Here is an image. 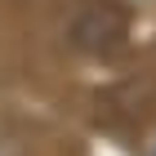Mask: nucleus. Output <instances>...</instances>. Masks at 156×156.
<instances>
[{
	"label": "nucleus",
	"mask_w": 156,
	"mask_h": 156,
	"mask_svg": "<svg viewBox=\"0 0 156 156\" xmlns=\"http://www.w3.org/2000/svg\"><path fill=\"white\" fill-rule=\"evenodd\" d=\"M125 36V9L116 0H76L67 9V40L76 54H107Z\"/></svg>",
	"instance_id": "obj_1"
},
{
	"label": "nucleus",
	"mask_w": 156,
	"mask_h": 156,
	"mask_svg": "<svg viewBox=\"0 0 156 156\" xmlns=\"http://www.w3.org/2000/svg\"><path fill=\"white\" fill-rule=\"evenodd\" d=\"M0 156H23V138L0 125Z\"/></svg>",
	"instance_id": "obj_2"
}]
</instances>
